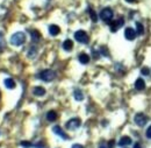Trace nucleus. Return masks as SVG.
I'll use <instances>...</instances> for the list:
<instances>
[{"label": "nucleus", "instance_id": "obj_2", "mask_svg": "<svg viewBox=\"0 0 151 148\" xmlns=\"http://www.w3.org/2000/svg\"><path fill=\"white\" fill-rule=\"evenodd\" d=\"M38 77H40L42 81H44V82H51V81L56 77V74H55V71H52V70H50V69H47V70L41 71L40 75H38Z\"/></svg>", "mask_w": 151, "mask_h": 148}, {"label": "nucleus", "instance_id": "obj_28", "mask_svg": "<svg viewBox=\"0 0 151 148\" xmlns=\"http://www.w3.org/2000/svg\"><path fill=\"white\" fill-rule=\"evenodd\" d=\"M134 148H142V147H141L139 144H135V145H134Z\"/></svg>", "mask_w": 151, "mask_h": 148}, {"label": "nucleus", "instance_id": "obj_30", "mask_svg": "<svg viewBox=\"0 0 151 148\" xmlns=\"http://www.w3.org/2000/svg\"><path fill=\"white\" fill-rule=\"evenodd\" d=\"M99 148H106V146H105V145H101V146H100Z\"/></svg>", "mask_w": 151, "mask_h": 148}, {"label": "nucleus", "instance_id": "obj_18", "mask_svg": "<svg viewBox=\"0 0 151 148\" xmlns=\"http://www.w3.org/2000/svg\"><path fill=\"white\" fill-rule=\"evenodd\" d=\"M47 119L49 121H55L57 119V113L55 111H49L47 113Z\"/></svg>", "mask_w": 151, "mask_h": 148}, {"label": "nucleus", "instance_id": "obj_15", "mask_svg": "<svg viewBox=\"0 0 151 148\" xmlns=\"http://www.w3.org/2000/svg\"><path fill=\"white\" fill-rule=\"evenodd\" d=\"M78 59H79V62H80L81 64H87V63L90 62V56L87 55V54H85V53H83V54L79 55Z\"/></svg>", "mask_w": 151, "mask_h": 148}, {"label": "nucleus", "instance_id": "obj_17", "mask_svg": "<svg viewBox=\"0 0 151 148\" xmlns=\"http://www.w3.org/2000/svg\"><path fill=\"white\" fill-rule=\"evenodd\" d=\"M4 83H5V86H6L7 89H14V88H15V82H14L12 78H6Z\"/></svg>", "mask_w": 151, "mask_h": 148}, {"label": "nucleus", "instance_id": "obj_9", "mask_svg": "<svg viewBox=\"0 0 151 148\" xmlns=\"http://www.w3.org/2000/svg\"><path fill=\"white\" fill-rule=\"evenodd\" d=\"M52 131L55 132V134H57V135H59V136H62L63 139H69V136H68V134L64 132V131L62 130V127L60 126H54L52 127Z\"/></svg>", "mask_w": 151, "mask_h": 148}, {"label": "nucleus", "instance_id": "obj_8", "mask_svg": "<svg viewBox=\"0 0 151 148\" xmlns=\"http://www.w3.org/2000/svg\"><path fill=\"white\" fill-rule=\"evenodd\" d=\"M136 36V32L135 29H132V27H127L124 29V37L128 40V41H132Z\"/></svg>", "mask_w": 151, "mask_h": 148}, {"label": "nucleus", "instance_id": "obj_24", "mask_svg": "<svg viewBox=\"0 0 151 148\" xmlns=\"http://www.w3.org/2000/svg\"><path fill=\"white\" fill-rule=\"evenodd\" d=\"M147 136H148L149 139H151V126H149L148 130H147Z\"/></svg>", "mask_w": 151, "mask_h": 148}, {"label": "nucleus", "instance_id": "obj_22", "mask_svg": "<svg viewBox=\"0 0 151 148\" xmlns=\"http://www.w3.org/2000/svg\"><path fill=\"white\" fill-rule=\"evenodd\" d=\"M5 49V40L2 38V33H0V52Z\"/></svg>", "mask_w": 151, "mask_h": 148}, {"label": "nucleus", "instance_id": "obj_26", "mask_svg": "<svg viewBox=\"0 0 151 148\" xmlns=\"http://www.w3.org/2000/svg\"><path fill=\"white\" fill-rule=\"evenodd\" d=\"M114 144H115V142H114V140H111V141H109V144H108V148H113Z\"/></svg>", "mask_w": 151, "mask_h": 148}, {"label": "nucleus", "instance_id": "obj_7", "mask_svg": "<svg viewBox=\"0 0 151 148\" xmlns=\"http://www.w3.org/2000/svg\"><path fill=\"white\" fill-rule=\"evenodd\" d=\"M123 25V19L120 18L117 19V20H114V21H112V22H109V26H111V30L113 32V33H115L121 26Z\"/></svg>", "mask_w": 151, "mask_h": 148}, {"label": "nucleus", "instance_id": "obj_5", "mask_svg": "<svg viewBox=\"0 0 151 148\" xmlns=\"http://www.w3.org/2000/svg\"><path fill=\"white\" fill-rule=\"evenodd\" d=\"M75 38L80 43H87L88 42V35L84 30H78L75 33Z\"/></svg>", "mask_w": 151, "mask_h": 148}, {"label": "nucleus", "instance_id": "obj_21", "mask_svg": "<svg viewBox=\"0 0 151 148\" xmlns=\"http://www.w3.org/2000/svg\"><path fill=\"white\" fill-rule=\"evenodd\" d=\"M136 28H137V33L138 34H143L144 33V27H143V25L142 23H139V22H136Z\"/></svg>", "mask_w": 151, "mask_h": 148}, {"label": "nucleus", "instance_id": "obj_29", "mask_svg": "<svg viewBox=\"0 0 151 148\" xmlns=\"http://www.w3.org/2000/svg\"><path fill=\"white\" fill-rule=\"evenodd\" d=\"M126 1H127V2H129V4H132V2H135L136 0H126Z\"/></svg>", "mask_w": 151, "mask_h": 148}, {"label": "nucleus", "instance_id": "obj_12", "mask_svg": "<svg viewBox=\"0 0 151 148\" xmlns=\"http://www.w3.org/2000/svg\"><path fill=\"white\" fill-rule=\"evenodd\" d=\"M59 32H60V28H59L57 25H51V26L49 27V33H50V35H52V36L58 35Z\"/></svg>", "mask_w": 151, "mask_h": 148}, {"label": "nucleus", "instance_id": "obj_16", "mask_svg": "<svg viewBox=\"0 0 151 148\" xmlns=\"http://www.w3.org/2000/svg\"><path fill=\"white\" fill-rule=\"evenodd\" d=\"M33 93H34L35 96H37V97H42V96L45 94V90H44L42 86H36V88H34Z\"/></svg>", "mask_w": 151, "mask_h": 148}, {"label": "nucleus", "instance_id": "obj_11", "mask_svg": "<svg viewBox=\"0 0 151 148\" xmlns=\"http://www.w3.org/2000/svg\"><path fill=\"white\" fill-rule=\"evenodd\" d=\"M132 141V138L130 136H122L119 141V146H127V145H130Z\"/></svg>", "mask_w": 151, "mask_h": 148}, {"label": "nucleus", "instance_id": "obj_13", "mask_svg": "<svg viewBox=\"0 0 151 148\" xmlns=\"http://www.w3.org/2000/svg\"><path fill=\"white\" fill-rule=\"evenodd\" d=\"M63 48H64V50H66V52H71L72 48H73V42H72L71 40H65V41L63 42Z\"/></svg>", "mask_w": 151, "mask_h": 148}, {"label": "nucleus", "instance_id": "obj_6", "mask_svg": "<svg viewBox=\"0 0 151 148\" xmlns=\"http://www.w3.org/2000/svg\"><path fill=\"white\" fill-rule=\"evenodd\" d=\"M80 125H81L80 119H79V118H73V119H70V120L66 123V128H68V130H77Z\"/></svg>", "mask_w": 151, "mask_h": 148}, {"label": "nucleus", "instance_id": "obj_23", "mask_svg": "<svg viewBox=\"0 0 151 148\" xmlns=\"http://www.w3.org/2000/svg\"><path fill=\"white\" fill-rule=\"evenodd\" d=\"M141 73H142V75H149L150 74V70H149L148 68H143V69L141 70Z\"/></svg>", "mask_w": 151, "mask_h": 148}, {"label": "nucleus", "instance_id": "obj_20", "mask_svg": "<svg viewBox=\"0 0 151 148\" xmlns=\"http://www.w3.org/2000/svg\"><path fill=\"white\" fill-rule=\"evenodd\" d=\"M75 98H76V100H83L84 99V96H83V92L80 91V90H76L75 91Z\"/></svg>", "mask_w": 151, "mask_h": 148}, {"label": "nucleus", "instance_id": "obj_3", "mask_svg": "<svg viewBox=\"0 0 151 148\" xmlns=\"http://www.w3.org/2000/svg\"><path fill=\"white\" fill-rule=\"evenodd\" d=\"M113 15H114L113 11H112V8H109V7H106V8H104V9L100 12V18H101V20H104L105 22H111Z\"/></svg>", "mask_w": 151, "mask_h": 148}, {"label": "nucleus", "instance_id": "obj_19", "mask_svg": "<svg viewBox=\"0 0 151 148\" xmlns=\"http://www.w3.org/2000/svg\"><path fill=\"white\" fill-rule=\"evenodd\" d=\"M87 12H88L90 17H91V19H92V21H93V22H96V21H98V15H96V13H95L94 11H93L92 8H88Z\"/></svg>", "mask_w": 151, "mask_h": 148}, {"label": "nucleus", "instance_id": "obj_27", "mask_svg": "<svg viewBox=\"0 0 151 148\" xmlns=\"http://www.w3.org/2000/svg\"><path fill=\"white\" fill-rule=\"evenodd\" d=\"M71 148H84V146H81V145H79V144H75Z\"/></svg>", "mask_w": 151, "mask_h": 148}, {"label": "nucleus", "instance_id": "obj_4", "mask_svg": "<svg viewBox=\"0 0 151 148\" xmlns=\"http://www.w3.org/2000/svg\"><path fill=\"white\" fill-rule=\"evenodd\" d=\"M134 121H135V124H136L137 126L143 127V126L147 124L148 118H147V117H145L143 113H137V114L134 117Z\"/></svg>", "mask_w": 151, "mask_h": 148}, {"label": "nucleus", "instance_id": "obj_1", "mask_svg": "<svg viewBox=\"0 0 151 148\" xmlns=\"http://www.w3.org/2000/svg\"><path fill=\"white\" fill-rule=\"evenodd\" d=\"M24 42H26V35L22 32H18L11 37V43L13 46H22Z\"/></svg>", "mask_w": 151, "mask_h": 148}, {"label": "nucleus", "instance_id": "obj_14", "mask_svg": "<svg viewBox=\"0 0 151 148\" xmlns=\"http://www.w3.org/2000/svg\"><path fill=\"white\" fill-rule=\"evenodd\" d=\"M30 36H32V40H33L34 42H38V41L41 40V34H40V32L36 30V29L30 30Z\"/></svg>", "mask_w": 151, "mask_h": 148}, {"label": "nucleus", "instance_id": "obj_25", "mask_svg": "<svg viewBox=\"0 0 151 148\" xmlns=\"http://www.w3.org/2000/svg\"><path fill=\"white\" fill-rule=\"evenodd\" d=\"M21 145H22V146H24V147H30V146H32V144H30V142H26V141H22V142H21Z\"/></svg>", "mask_w": 151, "mask_h": 148}, {"label": "nucleus", "instance_id": "obj_31", "mask_svg": "<svg viewBox=\"0 0 151 148\" xmlns=\"http://www.w3.org/2000/svg\"><path fill=\"white\" fill-rule=\"evenodd\" d=\"M0 97H1V96H0Z\"/></svg>", "mask_w": 151, "mask_h": 148}, {"label": "nucleus", "instance_id": "obj_10", "mask_svg": "<svg viewBox=\"0 0 151 148\" xmlns=\"http://www.w3.org/2000/svg\"><path fill=\"white\" fill-rule=\"evenodd\" d=\"M135 88H136V90H138V91L144 90V89H145V83H144V81H143L142 78L136 79V82H135Z\"/></svg>", "mask_w": 151, "mask_h": 148}]
</instances>
